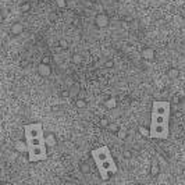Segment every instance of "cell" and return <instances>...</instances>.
<instances>
[{
  "label": "cell",
  "instance_id": "obj_1",
  "mask_svg": "<svg viewBox=\"0 0 185 185\" xmlns=\"http://www.w3.org/2000/svg\"><path fill=\"white\" fill-rule=\"evenodd\" d=\"M170 113L171 104L167 100H156L152 104V120L149 127V138L166 141L170 135Z\"/></svg>",
  "mask_w": 185,
  "mask_h": 185
},
{
  "label": "cell",
  "instance_id": "obj_2",
  "mask_svg": "<svg viewBox=\"0 0 185 185\" xmlns=\"http://www.w3.org/2000/svg\"><path fill=\"white\" fill-rule=\"evenodd\" d=\"M90 154H92V159L95 160L100 178L103 181H107L113 174L117 173V166H116L114 159H113L110 149L107 146H100L98 149H93Z\"/></svg>",
  "mask_w": 185,
  "mask_h": 185
},
{
  "label": "cell",
  "instance_id": "obj_3",
  "mask_svg": "<svg viewBox=\"0 0 185 185\" xmlns=\"http://www.w3.org/2000/svg\"><path fill=\"white\" fill-rule=\"evenodd\" d=\"M27 153H28V162L29 163H38V162H43V160L48 159L46 145L31 146V148H28Z\"/></svg>",
  "mask_w": 185,
  "mask_h": 185
},
{
  "label": "cell",
  "instance_id": "obj_4",
  "mask_svg": "<svg viewBox=\"0 0 185 185\" xmlns=\"http://www.w3.org/2000/svg\"><path fill=\"white\" fill-rule=\"evenodd\" d=\"M24 135L25 138H32V137H39V135H45L43 131V125L40 123H32L27 124L24 127Z\"/></svg>",
  "mask_w": 185,
  "mask_h": 185
},
{
  "label": "cell",
  "instance_id": "obj_5",
  "mask_svg": "<svg viewBox=\"0 0 185 185\" xmlns=\"http://www.w3.org/2000/svg\"><path fill=\"white\" fill-rule=\"evenodd\" d=\"M109 17H107V14H104V13H99V14H96L95 17V25L98 27V28H106L107 25H109Z\"/></svg>",
  "mask_w": 185,
  "mask_h": 185
},
{
  "label": "cell",
  "instance_id": "obj_6",
  "mask_svg": "<svg viewBox=\"0 0 185 185\" xmlns=\"http://www.w3.org/2000/svg\"><path fill=\"white\" fill-rule=\"evenodd\" d=\"M45 143H46V148H54L57 145V139H56V135L53 132H48L45 134Z\"/></svg>",
  "mask_w": 185,
  "mask_h": 185
},
{
  "label": "cell",
  "instance_id": "obj_7",
  "mask_svg": "<svg viewBox=\"0 0 185 185\" xmlns=\"http://www.w3.org/2000/svg\"><path fill=\"white\" fill-rule=\"evenodd\" d=\"M38 73L40 77H49L52 74V68L50 64H45V63H40L39 67H38Z\"/></svg>",
  "mask_w": 185,
  "mask_h": 185
},
{
  "label": "cell",
  "instance_id": "obj_8",
  "mask_svg": "<svg viewBox=\"0 0 185 185\" xmlns=\"http://www.w3.org/2000/svg\"><path fill=\"white\" fill-rule=\"evenodd\" d=\"M141 56H142V59L148 60V61H152V60L154 59V50L152 48H145L141 52Z\"/></svg>",
  "mask_w": 185,
  "mask_h": 185
},
{
  "label": "cell",
  "instance_id": "obj_9",
  "mask_svg": "<svg viewBox=\"0 0 185 185\" xmlns=\"http://www.w3.org/2000/svg\"><path fill=\"white\" fill-rule=\"evenodd\" d=\"M10 32H11V35H14V36H18V35H21L24 32V25L21 23H15L11 25V29H10Z\"/></svg>",
  "mask_w": 185,
  "mask_h": 185
},
{
  "label": "cell",
  "instance_id": "obj_10",
  "mask_svg": "<svg viewBox=\"0 0 185 185\" xmlns=\"http://www.w3.org/2000/svg\"><path fill=\"white\" fill-rule=\"evenodd\" d=\"M14 149L17 152H20V153H25V152L28 150V146H27L25 141H17V142L14 143Z\"/></svg>",
  "mask_w": 185,
  "mask_h": 185
},
{
  "label": "cell",
  "instance_id": "obj_11",
  "mask_svg": "<svg viewBox=\"0 0 185 185\" xmlns=\"http://www.w3.org/2000/svg\"><path fill=\"white\" fill-rule=\"evenodd\" d=\"M159 174H160V166H159V163H157L156 160H153L152 164H150V175L152 177H157Z\"/></svg>",
  "mask_w": 185,
  "mask_h": 185
},
{
  "label": "cell",
  "instance_id": "obj_12",
  "mask_svg": "<svg viewBox=\"0 0 185 185\" xmlns=\"http://www.w3.org/2000/svg\"><path fill=\"white\" fill-rule=\"evenodd\" d=\"M104 106H106L107 109H110V110L114 109V107L117 106V99H116L114 96H110V98L107 99L106 102H104Z\"/></svg>",
  "mask_w": 185,
  "mask_h": 185
},
{
  "label": "cell",
  "instance_id": "obj_13",
  "mask_svg": "<svg viewBox=\"0 0 185 185\" xmlns=\"http://www.w3.org/2000/svg\"><path fill=\"white\" fill-rule=\"evenodd\" d=\"M167 75H168V78L170 79H177L179 77V70L178 68H175V67H171L170 70L167 71Z\"/></svg>",
  "mask_w": 185,
  "mask_h": 185
},
{
  "label": "cell",
  "instance_id": "obj_14",
  "mask_svg": "<svg viewBox=\"0 0 185 185\" xmlns=\"http://www.w3.org/2000/svg\"><path fill=\"white\" fill-rule=\"evenodd\" d=\"M116 134H117V138H118L120 141L127 139V137H128V131H127L125 128H123V127H121V128H118Z\"/></svg>",
  "mask_w": 185,
  "mask_h": 185
},
{
  "label": "cell",
  "instance_id": "obj_15",
  "mask_svg": "<svg viewBox=\"0 0 185 185\" xmlns=\"http://www.w3.org/2000/svg\"><path fill=\"white\" fill-rule=\"evenodd\" d=\"M79 170H81V173L85 174V175L90 174V166L88 164V163H81V164H79Z\"/></svg>",
  "mask_w": 185,
  "mask_h": 185
},
{
  "label": "cell",
  "instance_id": "obj_16",
  "mask_svg": "<svg viewBox=\"0 0 185 185\" xmlns=\"http://www.w3.org/2000/svg\"><path fill=\"white\" fill-rule=\"evenodd\" d=\"M20 10L23 13H28L29 10H31V3L29 2H25V3H23L21 4V7H20Z\"/></svg>",
  "mask_w": 185,
  "mask_h": 185
},
{
  "label": "cell",
  "instance_id": "obj_17",
  "mask_svg": "<svg viewBox=\"0 0 185 185\" xmlns=\"http://www.w3.org/2000/svg\"><path fill=\"white\" fill-rule=\"evenodd\" d=\"M73 63L74 64H81L82 63V56L81 54H78V53H75V54H73Z\"/></svg>",
  "mask_w": 185,
  "mask_h": 185
},
{
  "label": "cell",
  "instance_id": "obj_18",
  "mask_svg": "<svg viewBox=\"0 0 185 185\" xmlns=\"http://www.w3.org/2000/svg\"><path fill=\"white\" fill-rule=\"evenodd\" d=\"M54 3L59 9H65L67 7V0H54Z\"/></svg>",
  "mask_w": 185,
  "mask_h": 185
},
{
  "label": "cell",
  "instance_id": "obj_19",
  "mask_svg": "<svg viewBox=\"0 0 185 185\" xmlns=\"http://www.w3.org/2000/svg\"><path fill=\"white\" fill-rule=\"evenodd\" d=\"M75 106L78 107V109H85V107H86V102H85L84 99H77Z\"/></svg>",
  "mask_w": 185,
  "mask_h": 185
},
{
  "label": "cell",
  "instance_id": "obj_20",
  "mask_svg": "<svg viewBox=\"0 0 185 185\" xmlns=\"http://www.w3.org/2000/svg\"><path fill=\"white\" fill-rule=\"evenodd\" d=\"M139 134L142 135V137H146V138H149V128L148 127H139Z\"/></svg>",
  "mask_w": 185,
  "mask_h": 185
},
{
  "label": "cell",
  "instance_id": "obj_21",
  "mask_svg": "<svg viewBox=\"0 0 185 185\" xmlns=\"http://www.w3.org/2000/svg\"><path fill=\"white\" fill-rule=\"evenodd\" d=\"M107 129H109L110 132H117L118 125H117V124H114V123H109V125H107Z\"/></svg>",
  "mask_w": 185,
  "mask_h": 185
},
{
  "label": "cell",
  "instance_id": "obj_22",
  "mask_svg": "<svg viewBox=\"0 0 185 185\" xmlns=\"http://www.w3.org/2000/svg\"><path fill=\"white\" fill-rule=\"evenodd\" d=\"M109 123H110V121L107 120V118H100V121H99V125H100L102 128H107Z\"/></svg>",
  "mask_w": 185,
  "mask_h": 185
},
{
  "label": "cell",
  "instance_id": "obj_23",
  "mask_svg": "<svg viewBox=\"0 0 185 185\" xmlns=\"http://www.w3.org/2000/svg\"><path fill=\"white\" fill-rule=\"evenodd\" d=\"M59 46L65 50V49H68V42H67L65 39H60V40H59Z\"/></svg>",
  "mask_w": 185,
  "mask_h": 185
},
{
  "label": "cell",
  "instance_id": "obj_24",
  "mask_svg": "<svg viewBox=\"0 0 185 185\" xmlns=\"http://www.w3.org/2000/svg\"><path fill=\"white\" fill-rule=\"evenodd\" d=\"M104 65H106V68H113L114 67V61H113V60H106Z\"/></svg>",
  "mask_w": 185,
  "mask_h": 185
},
{
  "label": "cell",
  "instance_id": "obj_25",
  "mask_svg": "<svg viewBox=\"0 0 185 185\" xmlns=\"http://www.w3.org/2000/svg\"><path fill=\"white\" fill-rule=\"evenodd\" d=\"M123 156H124V159H131V157H132L131 150H124L123 152Z\"/></svg>",
  "mask_w": 185,
  "mask_h": 185
},
{
  "label": "cell",
  "instance_id": "obj_26",
  "mask_svg": "<svg viewBox=\"0 0 185 185\" xmlns=\"http://www.w3.org/2000/svg\"><path fill=\"white\" fill-rule=\"evenodd\" d=\"M173 103L174 104H179L181 103V98H179V96H173Z\"/></svg>",
  "mask_w": 185,
  "mask_h": 185
},
{
  "label": "cell",
  "instance_id": "obj_27",
  "mask_svg": "<svg viewBox=\"0 0 185 185\" xmlns=\"http://www.w3.org/2000/svg\"><path fill=\"white\" fill-rule=\"evenodd\" d=\"M61 96H63V98H70V90H68V89L61 90Z\"/></svg>",
  "mask_w": 185,
  "mask_h": 185
},
{
  "label": "cell",
  "instance_id": "obj_28",
  "mask_svg": "<svg viewBox=\"0 0 185 185\" xmlns=\"http://www.w3.org/2000/svg\"><path fill=\"white\" fill-rule=\"evenodd\" d=\"M50 61H52V59L49 56H45L42 59V63H45V64H50Z\"/></svg>",
  "mask_w": 185,
  "mask_h": 185
},
{
  "label": "cell",
  "instance_id": "obj_29",
  "mask_svg": "<svg viewBox=\"0 0 185 185\" xmlns=\"http://www.w3.org/2000/svg\"><path fill=\"white\" fill-rule=\"evenodd\" d=\"M121 25H123V28H124V29H128V27H129L127 23H123V24H121Z\"/></svg>",
  "mask_w": 185,
  "mask_h": 185
},
{
  "label": "cell",
  "instance_id": "obj_30",
  "mask_svg": "<svg viewBox=\"0 0 185 185\" xmlns=\"http://www.w3.org/2000/svg\"><path fill=\"white\" fill-rule=\"evenodd\" d=\"M184 175H185V170H184Z\"/></svg>",
  "mask_w": 185,
  "mask_h": 185
}]
</instances>
